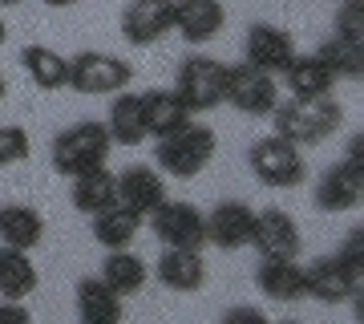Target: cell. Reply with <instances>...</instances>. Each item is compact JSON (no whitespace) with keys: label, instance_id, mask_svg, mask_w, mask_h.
<instances>
[{"label":"cell","instance_id":"obj_7","mask_svg":"<svg viewBox=\"0 0 364 324\" xmlns=\"http://www.w3.org/2000/svg\"><path fill=\"white\" fill-rule=\"evenodd\" d=\"M223 102H231L239 114H247V117H267L279 105V81H275V73H263V69H255L247 61L227 65Z\"/></svg>","mask_w":364,"mask_h":324},{"label":"cell","instance_id":"obj_30","mask_svg":"<svg viewBox=\"0 0 364 324\" xmlns=\"http://www.w3.org/2000/svg\"><path fill=\"white\" fill-rule=\"evenodd\" d=\"M332 33L352 45H364V0H340L332 13Z\"/></svg>","mask_w":364,"mask_h":324},{"label":"cell","instance_id":"obj_23","mask_svg":"<svg viewBox=\"0 0 364 324\" xmlns=\"http://www.w3.org/2000/svg\"><path fill=\"white\" fill-rule=\"evenodd\" d=\"M21 65L28 69V81L41 93H57L69 85V57H61L49 45H25L21 49Z\"/></svg>","mask_w":364,"mask_h":324},{"label":"cell","instance_id":"obj_39","mask_svg":"<svg viewBox=\"0 0 364 324\" xmlns=\"http://www.w3.org/2000/svg\"><path fill=\"white\" fill-rule=\"evenodd\" d=\"M0 4H21V0H0Z\"/></svg>","mask_w":364,"mask_h":324},{"label":"cell","instance_id":"obj_38","mask_svg":"<svg viewBox=\"0 0 364 324\" xmlns=\"http://www.w3.org/2000/svg\"><path fill=\"white\" fill-rule=\"evenodd\" d=\"M0 45H4V16H0Z\"/></svg>","mask_w":364,"mask_h":324},{"label":"cell","instance_id":"obj_1","mask_svg":"<svg viewBox=\"0 0 364 324\" xmlns=\"http://www.w3.org/2000/svg\"><path fill=\"white\" fill-rule=\"evenodd\" d=\"M275 134L291 146H320L344 126V105L324 93V98H291L272 110Z\"/></svg>","mask_w":364,"mask_h":324},{"label":"cell","instance_id":"obj_31","mask_svg":"<svg viewBox=\"0 0 364 324\" xmlns=\"http://www.w3.org/2000/svg\"><path fill=\"white\" fill-rule=\"evenodd\" d=\"M33 155V142H28L25 126H0V167H16Z\"/></svg>","mask_w":364,"mask_h":324},{"label":"cell","instance_id":"obj_9","mask_svg":"<svg viewBox=\"0 0 364 324\" xmlns=\"http://www.w3.org/2000/svg\"><path fill=\"white\" fill-rule=\"evenodd\" d=\"M360 284L364 280L340 256H320L304 268V296L320 300V304H348Z\"/></svg>","mask_w":364,"mask_h":324},{"label":"cell","instance_id":"obj_3","mask_svg":"<svg viewBox=\"0 0 364 324\" xmlns=\"http://www.w3.org/2000/svg\"><path fill=\"white\" fill-rule=\"evenodd\" d=\"M109 150H114V138H109V130L105 122H73L65 126L49 146V158H53V170L57 174H65V179H77L85 170L93 167H105L109 162Z\"/></svg>","mask_w":364,"mask_h":324},{"label":"cell","instance_id":"obj_37","mask_svg":"<svg viewBox=\"0 0 364 324\" xmlns=\"http://www.w3.org/2000/svg\"><path fill=\"white\" fill-rule=\"evenodd\" d=\"M4 93H9V81H4V73H0V102H4Z\"/></svg>","mask_w":364,"mask_h":324},{"label":"cell","instance_id":"obj_18","mask_svg":"<svg viewBox=\"0 0 364 324\" xmlns=\"http://www.w3.org/2000/svg\"><path fill=\"white\" fill-rule=\"evenodd\" d=\"M142 98V122H146V138H162V134H170V130H178L191 122V110H186V102H182L174 90H146L138 93Z\"/></svg>","mask_w":364,"mask_h":324},{"label":"cell","instance_id":"obj_22","mask_svg":"<svg viewBox=\"0 0 364 324\" xmlns=\"http://www.w3.org/2000/svg\"><path fill=\"white\" fill-rule=\"evenodd\" d=\"M77 316L85 324H117L126 316V308H122V296L102 276H85L77 284Z\"/></svg>","mask_w":364,"mask_h":324},{"label":"cell","instance_id":"obj_33","mask_svg":"<svg viewBox=\"0 0 364 324\" xmlns=\"http://www.w3.org/2000/svg\"><path fill=\"white\" fill-rule=\"evenodd\" d=\"M28 320H33V312L21 300H4L0 304V324H28Z\"/></svg>","mask_w":364,"mask_h":324},{"label":"cell","instance_id":"obj_27","mask_svg":"<svg viewBox=\"0 0 364 324\" xmlns=\"http://www.w3.org/2000/svg\"><path fill=\"white\" fill-rule=\"evenodd\" d=\"M142 231V215H134L130 207H105L102 215H93V239L105 247V251H117V247H130Z\"/></svg>","mask_w":364,"mask_h":324},{"label":"cell","instance_id":"obj_17","mask_svg":"<svg viewBox=\"0 0 364 324\" xmlns=\"http://www.w3.org/2000/svg\"><path fill=\"white\" fill-rule=\"evenodd\" d=\"M166 199V179H162V170L154 167H126L117 174V203L122 207H130L134 215H150Z\"/></svg>","mask_w":364,"mask_h":324},{"label":"cell","instance_id":"obj_15","mask_svg":"<svg viewBox=\"0 0 364 324\" xmlns=\"http://www.w3.org/2000/svg\"><path fill=\"white\" fill-rule=\"evenodd\" d=\"M316 211H324V215H344V211H356L364 199V174L360 170L344 167V162H336L332 170H324L320 174V182H316Z\"/></svg>","mask_w":364,"mask_h":324},{"label":"cell","instance_id":"obj_35","mask_svg":"<svg viewBox=\"0 0 364 324\" xmlns=\"http://www.w3.org/2000/svg\"><path fill=\"white\" fill-rule=\"evenodd\" d=\"M223 320H255V324H259L263 312L259 308H227V312H223Z\"/></svg>","mask_w":364,"mask_h":324},{"label":"cell","instance_id":"obj_14","mask_svg":"<svg viewBox=\"0 0 364 324\" xmlns=\"http://www.w3.org/2000/svg\"><path fill=\"white\" fill-rule=\"evenodd\" d=\"M227 25L223 0H174V33L186 45H207Z\"/></svg>","mask_w":364,"mask_h":324},{"label":"cell","instance_id":"obj_36","mask_svg":"<svg viewBox=\"0 0 364 324\" xmlns=\"http://www.w3.org/2000/svg\"><path fill=\"white\" fill-rule=\"evenodd\" d=\"M45 4H49V9H73L77 0H45Z\"/></svg>","mask_w":364,"mask_h":324},{"label":"cell","instance_id":"obj_20","mask_svg":"<svg viewBox=\"0 0 364 324\" xmlns=\"http://www.w3.org/2000/svg\"><path fill=\"white\" fill-rule=\"evenodd\" d=\"M69 199H73V207H77L81 215H90V219H93V215H102L105 207H114V203H117V174L109 167L85 170V174L73 179Z\"/></svg>","mask_w":364,"mask_h":324},{"label":"cell","instance_id":"obj_5","mask_svg":"<svg viewBox=\"0 0 364 324\" xmlns=\"http://www.w3.org/2000/svg\"><path fill=\"white\" fill-rule=\"evenodd\" d=\"M223 90H227V61L207 57V53H191L182 57L178 78H174V93H178L191 114H210L223 105Z\"/></svg>","mask_w":364,"mask_h":324},{"label":"cell","instance_id":"obj_13","mask_svg":"<svg viewBox=\"0 0 364 324\" xmlns=\"http://www.w3.org/2000/svg\"><path fill=\"white\" fill-rule=\"evenodd\" d=\"M251 231H255V211L247 203H219L207 211V244H215L219 251H239L251 247Z\"/></svg>","mask_w":364,"mask_h":324},{"label":"cell","instance_id":"obj_12","mask_svg":"<svg viewBox=\"0 0 364 324\" xmlns=\"http://www.w3.org/2000/svg\"><path fill=\"white\" fill-rule=\"evenodd\" d=\"M296 57V41L279 25H251L243 41V61L263 69V73H284Z\"/></svg>","mask_w":364,"mask_h":324},{"label":"cell","instance_id":"obj_32","mask_svg":"<svg viewBox=\"0 0 364 324\" xmlns=\"http://www.w3.org/2000/svg\"><path fill=\"white\" fill-rule=\"evenodd\" d=\"M336 256L344 259V263H348L352 272H356V276L364 280V227H352L348 239H344V247H340Z\"/></svg>","mask_w":364,"mask_h":324},{"label":"cell","instance_id":"obj_16","mask_svg":"<svg viewBox=\"0 0 364 324\" xmlns=\"http://www.w3.org/2000/svg\"><path fill=\"white\" fill-rule=\"evenodd\" d=\"M158 284L170 292H203L207 284V263L198 247H162V256L154 263Z\"/></svg>","mask_w":364,"mask_h":324},{"label":"cell","instance_id":"obj_11","mask_svg":"<svg viewBox=\"0 0 364 324\" xmlns=\"http://www.w3.org/2000/svg\"><path fill=\"white\" fill-rule=\"evenodd\" d=\"M174 28V0H130L122 9V37L130 45H154Z\"/></svg>","mask_w":364,"mask_h":324},{"label":"cell","instance_id":"obj_34","mask_svg":"<svg viewBox=\"0 0 364 324\" xmlns=\"http://www.w3.org/2000/svg\"><path fill=\"white\" fill-rule=\"evenodd\" d=\"M340 162H344V167H352V170H360V174H364V138H360V134H352L348 155L340 158Z\"/></svg>","mask_w":364,"mask_h":324},{"label":"cell","instance_id":"obj_19","mask_svg":"<svg viewBox=\"0 0 364 324\" xmlns=\"http://www.w3.org/2000/svg\"><path fill=\"white\" fill-rule=\"evenodd\" d=\"M284 85L291 98H324V93L336 90V78L316 53H296L291 65L284 69Z\"/></svg>","mask_w":364,"mask_h":324},{"label":"cell","instance_id":"obj_8","mask_svg":"<svg viewBox=\"0 0 364 324\" xmlns=\"http://www.w3.org/2000/svg\"><path fill=\"white\" fill-rule=\"evenodd\" d=\"M146 219H150V231L158 235L162 247H203L207 244V215L195 203H170V199H162Z\"/></svg>","mask_w":364,"mask_h":324},{"label":"cell","instance_id":"obj_26","mask_svg":"<svg viewBox=\"0 0 364 324\" xmlns=\"http://www.w3.org/2000/svg\"><path fill=\"white\" fill-rule=\"evenodd\" d=\"M37 284H41V276H37V263L28 259V251L0 244V296L25 300L37 292Z\"/></svg>","mask_w":364,"mask_h":324},{"label":"cell","instance_id":"obj_25","mask_svg":"<svg viewBox=\"0 0 364 324\" xmlns=\"http://www.w3.org/2000/svg\"><path fill=\"white\" fill-rule=\"evenodd\" d=\"M41 239H45V219H41L37 207H28V203H9V207H0V244L33 251Z\"/></svg>","mask_w":364,"mask_h":324},{"label":"cell","instance_id":"obj_2","mask_svg":"<svg viewBox=\"0 0 364 324\" xmlns=\"http://www.w3.org/2000/svg\"><path fill=\"white\" fill-rule=\"evenodd\" d=\"M215 150H219L215 130H210L207 122L191 117L186 126L170 130V134H162V138H158L154 167L162 170V174H170V179H195V174H203V170L210 167Z\"/></svg>","mask_w":364,"mask_h":324},{"label":"cell","instance_id":"obj_10","mask_svg":"<svg viewBox=\"0 0 364 324\" xmlns=\"http://www.w3.org/2000/svg\"><path fill=\"white\" fill-rule=\"evenodd\" d=\"M251 247L259 251V259H299L304 239H299L296 219L279 207L255 211V231H251Z\"/></svg>","mask_w":364,"mask_h":324},{"label":"cell","instance_id":"obj_28","mask_svg":"<svg viewBox=\"0 0 364 324\" xmlns=\"http://www.w3.org/2000/svg\"><path fill=\"white\" fill-rule=\"evenodd\" d=\"M102 280L114 288L117 296H134V292H142V288H146L150 272H146V263L134 256L130 247H117V251H105Z\"/></svg>","mask_w":364,"mask_h":324},{"label":"cell","instance_id":"obj_24","mask_svg":"<svg viewBox=\"0 0 364 324\" xmlns=\"http://www.w3.org/2000/svg\"><path fill=\"white\" fill-rule=\"evenodd\" d=\"M105 130L114 146H138L146 142V122H142V98L130 90H117L114 102H109V117H105Z\"/></svg>","mask_w":364,"mask_h":324},{"label":"cell","instance_id":"obj_4","mask_svg":"<svg viewBox=\"0 0 364 324\" xmlns=\"http://www.w3.org/2000/svg\"><path fill=\"white\" fill-rule=\"evenodd\" d=\"M134 81V65L117 53L102 49H85L69 57V85L65 90L90 93V98H114L117 90H130Z\"/></svg>","mask_w":364,"mask_h":324},{"label":"cell","instance_id":"obj_29","mask_svg":"<svg viewBox=\"0 0 364 324\" xmlns=\"http://www.w3.org/2000/svg\"><path fill=\"white\" fill-rule=\"evenodd\" d=\"M316 57H320V61L332 69V78H336V81H356V78H364V45H352V41L336 37V33H328V37L320 41Z\"/></svg>","mask_w":364,"mask_h":324},{"label":"cell","instance_id":"obj_21","mask_svg":"<svg viewBox=\"0 0 364 324\" xmlns=\"http://www.w3.org/2000/svg\"><path fill=\"white\" fill-rule=\"evenodd\" d=\"M255 288H259L267 300H304V268L296 259H259L255 268Z\"/></svg>","mask_w":364,"mask_h":324},{"label":"cell","instance_id":"obj_6","mask_svg":"<svg viewBox=\"0 0 364 324\" xmlns=\"http://www.w3.org/2000/svg\"><path fill=\"white\" fill-rule=\"evenodd\" d=\"M247 167L255 174V182L272 187V191H291L308 179V162L299 155V146H291L279 134H267L247 150Z\"/></svg>","mask_w":364,"mask_h":324}]
</instances>
